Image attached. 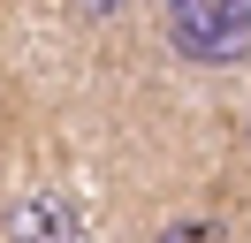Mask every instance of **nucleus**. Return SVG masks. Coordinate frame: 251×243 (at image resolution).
Instances as JSON below:
<instances>
[{
	"mask_svg": "<svg viewBox=\"0 0 251 243\" xmlns=\"http://www.w3.org/2000/svg\"><path fill=\"white\" fill-rule=\"evenodd\" d=\"M244 152H251V122H244Z\"/></svg>",
	"mask_w": 251,
	"mask_h": 243,
	"instance_id": "obj_5",
	"label": "nucleus"
},
{
	"mask_svg": "<svg viewBox=\"0 0 251 243\" xmlns=\"http://www.w3.org/2000/svg\"><path fill=\"white\" fill-rule=\"evenodd\" d=\"M69 15H76V23H122V15H129V0H69Z\"/></svg>",
	"mask_w": 251,
	"mask_h": 243,
	"instance_id": "obj_4",
	"label": "nucleus"
},
{
	"mask_svg": "<svg viewBox=\"0 0 251 243\" xmlns=\"http://www.w3.org/2000/svg\"><path fill=\"white\" fill-rule=\"evenodd\" d=\"M0 243H84V213L69 190L53 182H31L0 205Z\"/></svg>",
	"mask_w": 251,
	"mask_h": 243,
	"instance_id": "obj_2",
	"label": "nucleus"
},
{
	"mask_svg": "<svg viewBox=\"0 0 251 243\" xmlns=\"http://www.w3.org/2000/svg\"><path fill=\"white\" fill-rule=\"evenodd\" d=\"M145 243H221V220H205V213H198V220H168L160 236H145Z\"/></svg>",
	"mask_w": 251,
	"mask_h": 243,
	"instance_id": "obj_3",
	"label": "nucleus"
},
{
	"mask_svg": "<svg viewBox=\"0 0 251 243\" xmlns=\"http://www.w3.org/2000/svg\"><path fill=\"white\" fill-rule=\"evenodd\" d=\"M152 15H160L168 61L198 76L251 69V0H152Z\"/></svg>",
	"mask_w": 251,
	"mask_h": 243,
	"instance_id": "obj_1",
	"label": "nucleus"
}]
</instances>
